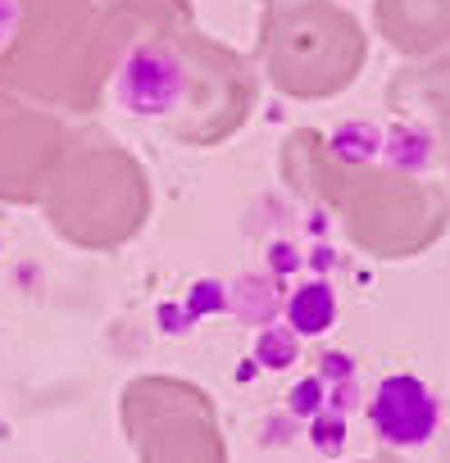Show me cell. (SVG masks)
Listing matches in <instances>:
<instances>
[{"label": "cell", "mask_w": 450, "mask_h": 463, "mask_svg": "<svg viewBox=\"0 0 450 463\" xmlns=\"http://www.w3.org/2000/svg\"><path fill=\"white\" fill-rule=\"evenodd\" d=\"M332 291L323 287V282H310L296 300H292V323L301 327V332H323L328 323H332Z\"/></svg>", "instance_id": "obj_3"}, {"label": "cell", "mask_w": 450, "mask_h": 463, "mask_svg": "<svg viewBox=\"0 0 450 463\" xmlns=\"http://www.w3.org/2000/svg\"><path fill=\"white\" fill-rule=\"evenodd\" d=\"M269 51L287 82H310V78L332 82V78H346L355 37L337 10L310 0V5H292L269 19Z\"/></svg>", "instance_id": "obj_1"}, {"label": "cell", "mask_w": 450, "mask_h": 463, "mask_svg": "<svg viewBox=\"0 0 450 463\" xmlns=\"http://www.w3.org/2000/svg\"><path fill=\"white\" fill-rule=\"evenodd\" d=\"M369 418H373V427L387 445L414 449V445L432 440V431L441 422V404L418 377H387L373 395Z\"/></svg>", "instance_id": "obj_2"}, {"label": "cell", "mask_w": 450, "mask_h": 463, "mask_svg": "<svg viewBox=\"0 0 450 463\" xmlns=\"http://www.w3.org/2000/svg\"><path fill=\"white\" fill-rule=\"evenodd\" d=\"M14 28H19V0H0V42L14 37Z\"/></svg>", "instance_id": "obj_4"}]
</instances>
